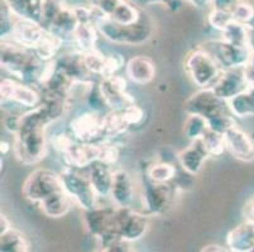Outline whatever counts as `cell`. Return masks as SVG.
<instances>
[{
    "mask_svg": "<svg viewBox=\"0 0 254 252\" xmlns=\"http://www.w3.org/2000/svg\"><path fill=\"white\" fill-rule=\"evenodd\" d=\"M135 5L138 6H145V5H153V4H163L170 8H173L172 5L176 4V0H130Z\"/></svg>",
    "mask_w": 254,
    "mask_h": 252,
    "instance_id": "cell-46",
    "label": "cell"
},
{
    "mask_svg": "<svg viewBox=\"0 0 254 252\" xmlns=\"http://www.w3.org/2000/svg\"><path fill=\"white\" fill-rule=\"evenodd\" d=\"M56 121L43 105L20 114L19 130L14 135L13 152L19 163L36 165L46 158L48 151L47 128Z\"/></svg>",
    "mask_w": 254,
    "mask_h": 252,
    "instance_id": "cell-1",
    "label": "cell"
},
{
    "mask_svg": "<svg viewBox=\"0 0 254 252\" xmlns=\"http://www.w3.org/2000/svg\"><path fill=\"white\" fill-rule=\"evenodd\" d=\"M200 252H230L229 250L226 249V246H221V245H215V244H210L206 245L201 249Z\"/></svg>",
    "mask_w": 254,
    "mask_h": 252,
    "instance_id": "cell-48",
    "label": "cell"
},
{
    "mask_svg": "<svg viewBox=\"0 0 254 252\" xmlns=\"http://www.w3.org/2000/svg\"><path fill=\"white\" fill-rule=\"evenodd\" d=\"M135 196V187L133 178L127 170L115 169L113 178L110 196L115 207L130 208L133 207Z\"/></svg>",
    "mask_w": 254,
    "mask_h": 252,
    "instance_id": "cell-19",
    "label": "cell"
},
{
    "mask_svg": "<svg viewBox=\"0 0 254 252\" xmlns=\"http://www.w3.org/2000/svg\"><path fill=\"white\" fill-rule=\"evenodd\" d=\"M117 207L113 205H96L85 212L84 225L87 232L99 242L100 247H109L123 242L120 240L117 228Z\"/></svg>",
    "mask_w": 254,
    "mask_h": 252,
    "instance_id": "cell-5",
    "label": "cell"
},
{
    "mask_svg": "<svg viewBox=\"0 0 254 252\" xmlns=\"http://www.w3.org/2000/svg\"><path fill=\"white\" fill-rule=\"evenodd\" d=\"M184 110L187 115H198L207 121L220 115L230 114L228 101L223 100L215 94L212 87L198 89L193 92L184 103Z\"/></svg>",
    "mask_w": 254,
    "mask_h": 252,
    "instance_id": "cell-10",
    "label": "cell"
},
{
    "mask_svg": "<svg viewBox=\"0 0 254 252\" xmlns=\"http://www.w3.org/2000/svg\"><path fill=\"white\" fill-rule=\"evenodd\" d=\"M225 246L230 252H254V222L246 219L228 232Z\"/></svg>",
    "mask_w": 254,
    "mask_h": 252,
    "instance_id": "cell-22",
    "label": "cell"
},
{
    "mask_svg": "<svg viewBox=\"0 0 254 252\" xmlns=\"http://www.w3.org/2000/svg\"><path fill=\"white\" fill-rule=\"evenodd\" d=\"M244 69H246V75L249 83H251V85H254V52H252L251 58H249L248 63L244 67Z\"/></svg>",
    "mask_w": 254,
    "mask_h": 252,
    "instance_id": "cell-47",
    "label": "cell"
},
{
    "mask_svg": "<svg viewBox=\"0 0 254 252\" xmlns=\"http://www.w3.org/2000/svg\"><path fill=\"white\" fill-rule=\"evenodd\" d=\"M11 227H13V225H11L10 219H9L5 214L1 213V216H0V233L6 232V231L10 230Z\"/></svg>",
    "mask_w": 254,
    "mask_h": 252,
    "instance_id": "cell-49",
    "label": "cell"
},
{
    "mask_svg": "<svg viewBox=\"0 0 254 252\" xmlns=\"http://www.w3.org/2000/svg\"><path fill=\"white\" fill-rule=\"evenodd\" d=\"M0 36L1 39H9L14 31V25L17 22L13 11L10 10L5 0H1V8H0Z\"/></svg>",
    "mask_w": 254,
    "mask_h": 252,
    "instance_id": "cell-38",
    "label": "cell"
},
{
    "mask_svg": "<svg viewBox=\"0 0 254 252\" xmlns=\"http://www.w3.org/2000/svg\"><path fill=\"white\" fill-rule=\"evenodd\" d=\"M100 143L99 144H87L73 140L60 156L62 158L64 166L86 170L96 161H100Z\"/></svg>",
    "mask_w": 254,
    "mask_h": 252,
    "instance_id": "cell-15",
    "label": "cell"
},
{
    "mask_svg": "<svg viewBox=\"0 0 254 252\" xmlns=\"http://www.w3.org/2000/svg\"><path fill=\"white\" fill-rule=\"evenodd\" d=\"M130 126L122 110H109L104 114V130L106 140H119L127 134Z\"/></svg>",
    "mask_w": 254,
    "mask_h": 252,
    "instance_id": "cell-29",
    "label": "cell"
},
{
    "mask_svg": "<svg viewBox=\"0 0 254 252\" xmlns=\"http://www.w3.org/2000/svg\"><path fill=\"white\" fill-rule=\"evenodd\" d=\"M64 45V43L59 37H56L55 34L50 33L47 31L43 39L39 42V45L37 46L33 52L38 55V58L41 61L50 63V62H53L59 57Z\"/></svg>",
    "mask_w": 254,
    "mask_h": 252,
    "instance_id": "cell-33",
    "label": "cell"
},
{
    "mask_svg": "<svg viewBox=\"0 0 254 252\" xmlns=\"http://www.w3.org/2000/svg\"><path fill=\"white\" fill-rule=\"evenodd\" d=\"M123 114L126 117L127 122L130 128H134V126H139L144 122L145 119V110L142 106L138 105L137 102L133 103V105L128 106V107L123 108Z\"/></svg>",
    "mask_w": 254,
    "mask_h": 252,
    "instance_id": "cell-42",
    "label": "cell"
},
{
    "mask_svg": "<svg viewBox=\"0 0 254 252\" xmlns=\"http://www.w3.org/2000/svg\"><path fill=\"white\" fill-rule=\"evenodd\" d=\"M209 130V122L206 119L198 115H187L184 122V135L190 142L200 140Z\"/></svg>",
    "mask_w": 254,
    "mask_h": 252,
    "instance_id": "cell-35",
    "label": "cell"
},
{
    "mask_svg": "<svg viewBox=\"0 0 254 252\" xmlns=\"http://www.w3.org/2000/svg\"><path fill=\"white\" fill-rule=\"evenodd\" d=\"M239 0H211L212 9H220V10L232 11Z\"/></svg>",
    "mask_w": 254,
    "mask_h": 252,
    "instance_id": "cell-45",
    "label": "cell"
},
{
    "mask_svg": "<svg viewBox=\"0 0 254 252\" xmlns=\"http://www.w3.org/2000/svg\"><path fill=\"white\" fill-rule=\"evenodd\" d=\"M209 129L215 133L221 134V135H225L229 130H232L233 128L238 126L237 117L230 112V114L220 115V116H216L214 119L209 120Z\"/></svg>",
    "mask_w": 254,
    "mask_h": 252,
    "instance_id": "cell-40",
    "label": "cell"
},
{
    "mask_svg": "<svg viewBox=\"0 0 254 252\" xmlns=\"http://www.w3.org/2000/svg\"><path fill=\"white\" fill-rule=\"evenodd\" d=\"M46 32L47 31L39 23L33 22V20L17 19L14 31L9 39L14 41L22 47L34 50L39 45V42L43 39Z\"/></svg>",
    "mask_w": 254,
    "mask_h": 252,
    "instance_id": "cell-21",
    "label": "cell"
},
{
    "mask_svg": "<svg viewBox=\"0 0 254 252\" xmlns=\"http://www.w3.org/2000/svg\"><path fill=\"white\" fill-rule=\"evenodd\" d=\"M117 228L120 240L127 244L143 239L149 228V216L142 211L130 208L117 207Z\"/></svg>",
    "mask_w": 254,
    "mask_h": 252,
    "instance_id": "cell-11",
    "label": "cell"
},
{
    "mask_svg": "<svg viewBox=\"0 0 254 252\" xmlns=\"http://www.w3.org/2000/svg\"><path fill=\"white\" fill-rule=\"evenodd\" d=\"M232 11L220 10V9H212L207 14V23L212 29L218 32H224L225 28L233 22Z\"/></svg>",
    "mask_w": 254,
    "mask_h": 252,
    "instance_id": "cell-39",
    "label": "cell"
},
{
    "mask_svg": "<svg viewBox=\"0 0 254 252\" xmlns=\"http://www.w3.org/2000/svg\"><path fill=\"white\" fill-rule=\"evenodd\" d=\"M19 125H20V114L19 115H9L4 119V128L9 131L10 134L15 135L19 130Z\"/></svg>",
    "mask_w": 254,
    "mask_h": 252,
    "instance_id": "cell-43",
    "label": "cell"
},
{
    "mask_svg": "<svg viewBox=\"0 0 254 252\" xmlns=\"http://www.w3.org/2000/svg\"><path fill=\"white\" fill-rule=\"evenodd\" d=\"M246 219L254 222V197L246 204Z\"/></svg>",
    "mask_w": 254,
    "mask_h": 252,
    "instance_id": "cell-50",
    "label": "cell"
},
{
    "mask_svg": "<svg viewBox=\"0 0 254 252\" xmlns=\"http://www.w3.org/2000/svg\"><path fill=\"white\" fill-rule=\"evenodd\" d=\"M202 47L212 54L223 71L246 67L252 55V50L248 46H234L228 42L209 41Z\"/></svg>",
    "mask_w": 254,
    "mask_h": 252,
    "instance_id": "cell-13",
    "label": "cell"
},
{
    "mask_svg": "<svg viewBox=\"0 0 254 252\" xmlns=\"http://www.w3.org/2000/svg\"><path fill=\"white\" fill-rule=\"evenodd\" d=\"M89 179L94 191L96 192L99 198H105L110 196L112 191L113 178H114V169L112 165L96 161L90 168L86 169Z\"/></svg>",
    "mask_w": 254,
    "mask_h": 252,
    "instance_id": "cell-24",
    "label": "cell"
},
{
    "mask_svg": "<svg viewBox=\"0 0 254 252\" xmlns=\"http://www.w3.org/2000/svg\"><path fill=\"white\" fill-rule=\"evenodd\" d=\"M1 105L6 102L15 103L27 110L38 107L42 103V96L37 87L27 85L14 77H4L0 82Z\"/></svg>",
    "mask_w": 254,
    "mask_h": 252,
    "instance_id": "cell-12",
    "label": "cell"
},
{
    "mask_svg": "<svg viewBox=\"0 0 254 252\" xmlns=\"http://www.w3.org/2000/svg\"><path fill=\"white\" fill-rule=\"evenodd\" d=\"M228 105L235 117L242 119L254 116V85H251L246 91L228 101Z\"/></svg>",
    "mask_w": 254,
    "mask_h": 252,
    "instance_id": "cell-32",
    "label": "cell"
},
{
    "mask_svg": "<svg viewBox=\"0 0 254 252\" xmlns=\"http://www.w3.org/2000/svg\"><path fill=\"white\" fill-rule=\"evenodd\" d=\"M67 131L76 142L99 144L106 140L104 130V114L87 108L71 119Z\"/></svg>",
    "mask_w": 254,
    "mask_h": 252,
    "instance_id": "cell-9",
    "label": "cell"
},
{
    "mask_svg": "<svg viewBox=\"0 0 254 252\" xmlns=\"http://www.w3.org/2000/svg\"><path fill=\"white\" fill-rule=\"evenodd\" d=\"M17 19L33 20L41 24L43 0H5Z\"/></svg>",
    "mask_w": 254,
    "mask_h": 252,
    "instance_id": "cell-27",
    "label": "cell"
},
{
    "mask_svg": "<svg viewBox=\"0 0 254 252\" xmlns=\"http://www.w3.org/2000/svg\"><path fill=\"white\" fill-rule=\"evenodd\" d=\"M0 63L11 77L37 87L48 63L41 61L32 50L22 47L11 39H1Z\"/></svg>",
    "mask_w": 254,
    "mask_h": 252,
    "instance_id": "cell-2",
    "label": "cell"
},
{
    "mask_svg": "<svg viewBox=\"0 0 254 252\" xmlns=\"http://www.w3.org/2000/svg\"><path fill=\"white\" fill-rule=\"evenodd\" d=\"M185 71L198 89H209L216 83L223 69L202 46L193 48L185 58Z\"/></svg>",
    "mask_w": 254,
    "mask_h": 252,
    "instance_id": "cell-6",
    "label": "cell"
},
{
    "mask_svg": "<svg viewBox=\"0 0 254 252\" xmlns=\"http://www.w3.org/2000/svg\"><path fill=\"white\" fill-rule=\"evenodd\" d=\"M55 63L72 82L99 81L87 69L86 62H85V53L82 52L73 50V52L60 54L55 59Z\"/></svg>",
    "mask_w": 254,
    "mask_h": 252,
    "instance_id": "cell-17",
    "label": "cell"
},
{
    "mask_svg": "<svg viewBox=\"0 0 254 252\" xmlns=\"http://www.w3.org/2000/svg\"><path fill=\"white\" fill-rule=\"evenodd\" d=\"M99 91L109 110H123L135 103L134 96L128 91L127 76L117 73L98 81Z\"/></svg>",
    "mask_w": 254,
    "mask_h": 252,
    "instance_id": "cell-14",
    "label": "cell"
},
{
    "mask_svg": "<svg viewBox=\"0 0 254 252\" xmlns=\"http://www.w3.org/2000/svg\"><path fill=\"white\" fill-rule=\"evenodd\" d=\"M249 33H251V28L233 20L225 28V31L221 32V39L234 46H248Z\"/></svg>",
    "mask_w": 254,
    "mask_h": 252,
    "instance_id": "cell-34",
    "label": "cell"
},
{
    "mask_svg": "<svg viewBox=\"0 0 254 252\" xmlns=\"http://www.w3.org/2000/svg\"><path fill=\"white\" fill-rule=\"evenodd\" d=\"M94 252H134L131 250L130 245L127 242H120V244L113 245L109 247H99Z\"/></svg>",
    "mask_w": 254,
    "mask_h": 252,
    "instance_id": "cell-44",
    "label": "cell"
},
{
    "mask_svg": "<svg viewBox=\"0 0 254 252\" xmlns=\"http://www.w3.org/2000/svg\"><path fill=\"white\" fill-rule=\"evenodd\" d=\"M180 188L172 183H154L140 174V203L147 216H162L172 208Z\"/></svg>",
    "mask_w": 254,
    "mask_h": 252,
    "instance_id": "cell-4",
    "label": "cell"
},
{
    "mask_svg": "<svg viewBox=\"0 0 254 252\" xmlns=\"http://www.w3.org/2000/svg\"><path fill=\"white\" fill-rule=\"evenodd\" d=\"M66 193L72 198L75 204L86 212L98 205V194L94 191L86 170L64 166L60 173Z\"/></svg>",
    "mask_w": 254,
    "mask_h": 252,
    "instance_id": "cell-7",
    "label": "cell"
},
{
    "mask_svg": "<svg viewBox=\"0 0 254 252\" xmlns=\"http://www.w3.org/2000/svg\"><path fill=\"white\" fill-rule=\"evenodd\" d=\"M109 19L120 25H130L138 23L143 18L139 6L130 0H122L115 10L110 14Z\"/></svg>",
    "mask_w": 254,
    "mask_h": 252,
    "instance_id": "cell-31",
    "label": "cell"
},
{
    "mask_svg": "<svg viewBox=\"0 0 254 252\" xmlns=\"http://www.w3.org/2000/svg\"><path fill=\"white\" fill-rule=\"evenodd\" d=\"M64 189V183L60 173L46 168H38L25 178L22 193L25 200L38 205L39 203Z\"/></svg>",
    "mask_w": 254,
    "mask_h": 252,
    "instance_id": "cell-8",
    "label": "cell"
},
{
    "mask_svg": "<svg viewBox=\"0 0 254 252\" xmlns=\"http://www.w3.org/2000/svg\"><path fill=\"white\" fill-rule=\"evenodd\" d=\"M126 59H124V57L120 53H110V54H106L100 80L101 78L110 77V76H114L117 73H119L120 69L126 67Z\"/></svg>",
    "mask_w": 254,
    "mask_h": 252,
    "instance_id": "cell-41",
    "label": "cell"
},
{
    "mask_svg": "<svg viewBox=\"0 0 254 252\" xmlns=\"http://www.w3.org/2000/svg\"><path fill=\"white\" fill-rule=\"evenodd\" d=\"M156 63L148 55H134L126 64V76L135 85H148L156 77Z\"/></svg>",
    "mask_w": 254,
    "mask_h": 252,
    "instance_id": "cell-23",
    "label": "cell"
},
{
    "mask_svg": "<svg viewBox=\"0 0 254 252\" xmlns=\"http://www.w3.org/2000/svg\"><path fill=\"white\" fill-rule=\"evenodd\" d=\"M99 33L115 45L140 46L148 41L153 34V24L143 15L138 23L130 25H120L103 15L96 22Z\"/></svg>",
    "mask_w": 254,
    "mask_h": 252,
    "instance_id": "cell-3",
    "label": "cell"
},
{
    "mask_svg": "<svg viewBox=\"0 0 254 252\" xmlns=\"http://www.w3.org/2000/svg\"><path fill=\"white\" fill-rule=\"evenodd\" d=\"M209 158L210 155L207 150L205 149L204 143L201 140H195V142H191L189 147L179 152L177 163H179L181 170L195 177L201 172L205 161Z\"/></svg>",
    "mask_w": 254,
    "mask_h": 252,
    "instance_id": "cell-20",
    "label": "cell"
},
{
    "mask_svg": "<svg viewBox=\"0 0 254 252\" xmlns=\"http://www.w3.org/2000/svg\"><path fill=\"white\" fill-rule=\"evenodd\" d=\"M73 204H75V202L66 193L64 188L61 191L56 192L55 194H52V196H50L48 198H46L45 201H42L38 204V208L39 211L42 212L46 217H50V218H62V217H64L71 211Z\"/></svg>",
    "mask_w": 254,
    "mask_h": 252,
    "instance_id": "cell-25",
    "label": "cell"
},
{
    "mask_svg": "<svg viewBox=\"0 0 254 252\" xmlns=\"http://www.w3.org/2000/svg\"><path fill=\"white\" fill-rule=\"evenodd\" d=\"M200 140L204 143L205 149L207 150L210 156H221L226 151L225 136L210 130V129Z\"/></svg>",
    "mask_w": 254,
    "mask_h": 252,
    "instance_id": "cell-37",
    "label": "cell"
},
{
    "mask_svg": "<svg viewBox=\"0 0 254 252\" xmlns=\"http://www.w3.org/2000/svg\"><path fill=\"white\" fill-rule=\"evenodd\" d=\"M249 86H251V83L247 78L246 69H244V67H242V68L223 71L219 80L212 86V90L223 100L229 101L246 91Z\"/></svg>",
    "mask_w": 254,
    "mask_h": 252,
    "instance_id": "cell-16",
    "label": "cell"
},
{
    "mask_svg": "<svg viewBox=\"0 0 254 252\" xmlns=\"http://www.w3.org/2000/svg\"><path fill=\"white\" fill-rule=\"evenodd\" d=\"M29 240L24 232L11 227L0 233V252H29Z\"/></svg>",
    "mask_w": 254,
    "mask_h": 252,
    "instance_id": "cell-30",
    "label": "cell"
},
{
    "mask_svg": "<svg viewBox=\"0 0 254 252\" xmlns=\"http://www.w3.org/2000/svg\"><path fill=\"white\" fill-rule=\"evenodd\" d=\"M187 1L196 8H205L207 5H211V0H187Z\"/></svg>",
    "mask_w": 254,
    "mask_h": 252,
    "instance_id": "cell-52",
    "label": "cell"
},
{
    "mask_svg": "<svg viewBox=\"0 0 254 252\" xmlns=\"http://www.w3.org/2000/svg\"><path fill=\"white\" fill-rule=\"evenodd\" d=\"M233 19L248 28H254V0H239L232 10Z\"/></svg>",
    "mask_w": 254,
    "mask_h": 252,
    "instance_id": "cell-36",
    "label": "cell"
},
{
    "mask_svg": "<svg viewBox=\"0 0 254 252\" xmlns=\"http://www.w3.org/2000/svg\"><path fill=\"white\" fill-rule=\"evenodd\" d=\"M226 151H229L237 160H254V136L239 126H235L225 134Z\"/></svg>",
    "mask_w": 254,
    "mask_h": 252,
    "instance_id": "cell-18",
    "label": "cell"
},
{
    "mask_svg": "<svg viewBox=\"0 0 254 252\" xmlns=\"http://www.w3.org/2000/svg\"><path fill=\"white\" fill-rule=\"evenodd\" d=\"M142 173L154 183H172L179 175L176 165L170 161H154L143 166Z\"/></svg>",
    "mask_w": 254,
    "mask_h": 252,
    "instance_id": "cell-28",
    "label": "cell"
},
{
    "mask_svg": "<svg viewBox=\"0 0 254 252\" xmlns=\"http://www.w3.org/2000/svg\"><path fill=\"white\" fill-rule=\"evenodd\" d=\"M99 34L100 33L95 23H80L73 34L71 45L75 46V50L78 52H91L98 50L96 45H98Z\"/></svg>",
    "mask_w": 254,
    "mask_h": 252,
    "instance_id": "cell-26",
    "label": "cell"
},
{
    "mask_svg": "<svg viewBox=\"0 0 254 252\" xmlns=\"http://www.w3.org/2000/svg\"><path fill=\"white\" fill-rule=\"evenodd\" d=\"M13 150V144L8 143L6 140H1L0 143V151H1V155H6Z\"/></svg>",
    "mask_w": 254,
    "mask_h": 252,
    "instance_id": "cell-51",
    "label": "cell"
}]
</instances>
